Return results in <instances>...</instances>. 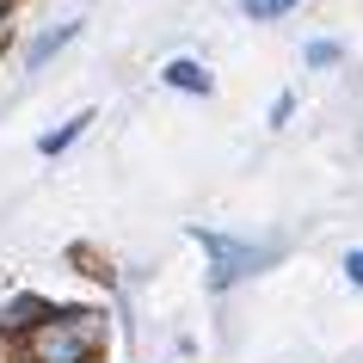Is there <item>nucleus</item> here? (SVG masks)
I'll return each mask as SVG.
<instances>
[{"label":"nucleus","instance_id":"obj_1","mask_svg":"<svg viewBox=\"0 0 363 363\" xmlns=\"http://www.w3.org/2000/svg\"><path fill=\"white\" fill-rule=\"evenodd\" d=\"M99 345L93 314H50L31 326V357L38 363H86Z\"/></svg>","mask_w":363,"mask_h":363},{"label":"nucleus","instance_id":"obj_2","mask_svg":"<svg viewBox=\"0 0 363 363\" xmlns=\"http://www.w3.org/2000/svg\"><path fill=\"white\" fill-rule=\"evenodd\" d=\"M197 240H203V252L216 259V271H210V284H216V289L265 265V252H259V247H240V240H222V234H197Z\"/></svg>","mask_w":363,"mask_h":363},{"label":"nucleus","instance_id":"obj_3","mask_svg":"<svg viewBox=\"0 0 363 363\" xmlns=\"http://www.w3.org/2000/svg\"><path fill=\"white\" fill-rule=\"evenodd\" d=\"M74 31H80L74 19H68V25H56V31H43V38L31 43V68H43V62L56 56V50H62V43H68V38H74Z\"/></svg>","mask_w":363,"mask_h":363},{"label":"nucleus","instance_id":"obj_4","mask_svg":"<svg viewBox=\"0 0 363 363\" xmlns=\"http://www.w3.org/2000/svg\"><path fill=\"white\" fill-rule=\"evenodd\" d=\"M167 80H172V86H185V93H210V74H203L197 62H167Z\"/></svg>","mask_w":363,"mask_h":363},{"label":"nucleus","instance_id":"obj_5","mask_svg":"<svg viewBox=\"0 0 363 363\" xmlns=\"http://www.w3.org/2000/svg\"><path fill=\"white\" fill-rule=\"evenodd\" d=\"M80 130H86V111H80V117H68V123H62L56 135H43V154H62V148H68V142H74Z\"/></svg>","mask_w":363,"mask_h":363},{"label":"nucleus","instance_id":"obj_6","mask_svg":"<svg viewBox=\"0 0 363 363\" xmlns=\"http://www.w3.org/2000/svg\"><path fill=\"white\" fill-rule=\"evenodd\" d=\"M240 6H247L252 19H277V13H289L296 0H240Z\"/></svg>","mask_w":363,"mask_h":363},{"label":"nucleus","instance_id":"obj_7","mask_svg":"<svg viewBox=\"0 0 363 363\" xmlns=\"http://www.w3.org/2000/svg\"><path fill=\"white\" fill-rule=\"evenodd\" d=\"M308 62H314V68H326V62H339V43H308Z\"/></svg>","mask_w":363,"mask_h":363},{"label":"nucleus","instance_id":"obj_8","mask_svg":"<svg viewBox=\"0 0 363 363\" xmlns=\"http://www.w3.org/2000/svg\"><path fill=\"white\" fill-rule=\"evenodd\" d=\"M345 277H351V284H363V252H351V259H345Z\"/></svg>","mask_w":363,"mask_h":363}]
</instances>
